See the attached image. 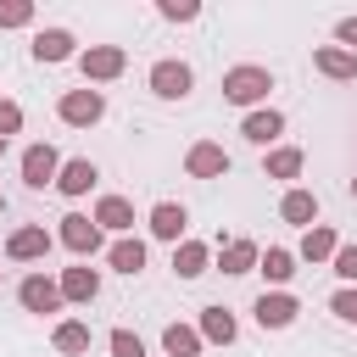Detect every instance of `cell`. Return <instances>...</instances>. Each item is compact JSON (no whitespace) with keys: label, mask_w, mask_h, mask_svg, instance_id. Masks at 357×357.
<instances>
[{"label":"cell","mask_w":357,"mask_h":357,"mask_svg":"<svg viewBox=\"0 0 357 357\" xmlns=\"http://www.w3.org/2000/svg\"><path fill=\"white\" fill-rule=\"evenodd\" d=\"M50 245H56V234H50L45 223H22V229H11L6 257H11V262H39V257H50Z\"/></svg>","instance_id":"5"},{"label":"cell","mask_w":357,"mask_h":357,"mask_svg":"<svg viewBox=\"0 0 357 357\" xmlns=\"http://www.w3.org/2000/svg\"><path fill=\"white\" fill-rule=\"evenodd\" d=\"M56 117H61L67 128H89V123L106 117V95L89 89V84H84V89H67V95L56 100Z\"/></svg>","instance_id":"2"},{"label":"cell","mask_w":357,"mask_h":357,"mask_svg":"<svg viewBox=\"0 0 357 357\" xmlns=\"http://www.w3.org/2000/svg\"><path fill=\"white\" fill-rule=\"evenodd\" d=\"M95 178H100V167H95L89 156H67L61 173H56V190H61V195H84Z\"/></svg>","instance_id":"16"},{"label":"cell","mask_w":357,"mask_h":357,"mask_svg":"<svg viewBox=\"0 0 357 357\" xmlns=\"http://www.w3.org/2000/svg\"><path fill=\"white\" fill-rule=\"evenodd\" d=\"M234 335H240V324H234L229 307H201V340H212V346H234Z\"/></svg>","instance_id":"21"},{"label":"cell","mask_w":357,"mask_h":357,"mask_svg":"<svg viewBox=\"0 0 357 357\" xmlns=\"http://www.w3.org/2000/svg\"><path fill=\"white\" fill-rule=\"evenodd\" d=\"M257 257H262V251H257V240H223V245H218V268H223L229 279L251 273V268H257Z\"/></svg>","instance_id":"18"},{"label":"cell","mask_w":357,"mask_h":357,"mask_svg":"<svg viewBox=\"0 0 357 357\" xmlns=\"http://www.w3.org/2000/svg\"><path fill=\"white\" fill-rule=\"evenodd\" d=\"M56 173H61V156H56V145H28L22 151V184L28 190H45V184H56Z\"/></svg>","instance_id":"7"},{"label":"cell","mask_w":357,"mask_h":357,"mask_svg":"<svg viewBox=\"0 0 357 357\" xmlns=\"http://www.w3.org/2000/svg\"><path fill=\"white\" fill-rule=\"evenodd\" d=\"M351 201H357V178H351Z\"/></svg>","instance_id":"36"},{"label":"cell","mask_w":357,"mask_h":357,"mask_svg":"<svg viewBox=\"0 0 357 357\" xmlns=\"http://www.w3.org/2000/svg\"><path fill=\"white\" fill-rule=\"evenodd\" d=\"M301 162H307V156H301L296 145H279V151H268L262 173H268V178H301Z\"/></svg>","instance_id":"27"},{"label":"cell","mask_w":357,"mask_h":357,"mask_svg":"<svg viewBox=\"0 0 357 357\" xmlns=\"http://www.w3.org/2000/svg\"><path fill=\"white\" fill-rule=\"evenodd\" d=\"M78 67H84V84H112V78H123L128 50L123 45H89V50H78Z\"/></svg>","instance_id":"3"},{"label":"cell","mask_w":357,"mask_h":357,"mask_svg":"<svg viewBox=\"0 0 357 357\" xmlns=\"http://www.w3.org/2000/svg\"><path fill=\"white\" fill-rule=\"evenodd\" d=\"M0 273H6V268H0Z\"/></svg>","instance_id":"38"},{"label":"cell","mask_w":357,"mask_h":357,"mask_svg":"<svg viewBox=\"0 0 357 357\" xmlns=\"http://www.w3.org/2000/svg\"><path fill=\"white\" fill-rule=\"evenodd\" d=\"M279 218H284V223H296V229H312V223H318V195H312V190H284Z\"/></svg>","instance_id":"19"},{"label":"cell","mask_w":357,"mask_h":357,"mask_svg":"<svg viewBox=\"0 0 357 357\" xmlns=\"http://www.w3.org/2000/svg\"><path fill=\"white\" fill-rule=\"evenodd\" d=\"M6 145H11V139H0V156H6Z\"/></svg>","instance_id":"35"},{"label":"cell","mask_w":357,"mask_h":357,"mask_svg":"<svg viewBox=\"0 0 357 357\" xmlns=\"http://www.w3.org/2000/svg\"><path fill=\"white\" fill-rule=\"evenodd\" d=\"M184 173H190V178H223V173H229V151H223L218 139H195L190 156H184Z\"/></svg>","instance_id":"10"},{"label":"cell","mask_w":357,"mask_h":357,"mask_svg":"<svg viewBox=\"0 0 357 357\" xmlns=\"http://www.w3.org/2000/svg\"><path fill=\"white\" fill-rule=\"evenodd\" d=\"M61 301H95L100 296V273L89 268V262H78V268H61Z\"/></svg>","instance_id":"14"},{"label":"cell","mask_w":357,"mask_h":357,"mask_svg":"<svg viewBox=\"0 0 357 357\" xmlns=\"http://www.w3.org/2000/svg\"><path fill=\"white\" fill-rule=\"evenodd\" d=\"M151 95L156 100H184L190 89H195V73H190V61H173V56H162L156 67H151Z\"/></svg>","instance_id":"4"},{"label":"cell","mask_w":357,"mask_h":357,"mask_svg":"<svg viewBox=\"0 0 357 357\" xmlns=\"http://www.w3.org/2000/svg\"><path fill=\"white\" fill-rule=\"evenodd\" d=\"M296 312H301V301H296L290 290H262V296H257V307H251V318H257L262 329H290V324H296Z\"/></svg>","instance_id":"6"},{"label":"cell","mask_w":357,"mask_h":357,"mask_svg":"<svg viewBox=\"0 0 357 357\" xmlns=\"http://www.w3.org/2000/svg\"><path fill=\"white\" fill-rule=\"evenodd\" d=\"M0 212H6V195H0Z\"/></svg>","instance_id":"37"},{"label":"cell","mask_w":357,"mask_h":357,"mask_svg":"<svg viewBox=\"0 0 357 357\" xmlns=\"http://www.w3.org/2000/svg\"><path fill=\"white\" fill-rule=\"evenodd\" d=\"M50 340H56V351H61V357H78V351H89V324H78V318H61Z\"/></svg>","instance_id":"26"},{"label":"cell","mask_w":357,"mask_h":357,"mask_svg":"<svg viewBox=\"0 0 357 357\" xmlns=\"http://www.w3.org/2000/svg\"><path fill=\"white\" fill-rule=\"evenodd\" d=\"M268 89H273V73L268 67H257V61H240V67H229L223 73V100L229 106H262L268 100Z\"/></svg>","instance_id":"1"},{"label":"cell","mask_w":357,"mask_h":357,"mask_svg":"<svg viewBox=\"0 0 357 357\" xmlns=\"http://www.w3.org/2000/svg\"><path fill=\"white\" fill-rule=\"evenodd\" d=\"M206 262H212V251H206L201 240H178V245H173V273H178V279H201Z\"/></svg>","instance_id":"23"},{"label":"cell","mask_w":357,"mask_h":357,"mask_svg":"<svg viewBox=\"0 0 357 357\" xmlns=\"http://www.w3.org/2000/svg\"><path fill=\"white\" fill-rule=\"evenodd\" d=\"M335 39H340V50L357 56V17H340V22H335Z\"/></svg>","instance_id":"34"},{"label":"cell","mask_w":357,"mask_h":357,"mask_svg":"<svg viewBox=\"0 0 357 357\" xmlns=\"http://www.w3.org/2000/svg\"><path fill=\"white\" fill-rule=\"evenodd\" d=\"M11 134H22V106L0 100V139H11Z\"/></svg>","instance_id":"33"},{"label":"cell","mask_w":357,"mask_h":357,"mask_svg":"<svg viewBox=\"0 0 357 357\" xmlns=\"http://www.w3.org/2000/svg\"><path fill=\"white\" fill-rule=\"evenodd\" d=\"M156 11H162L167 22H195V17H201L195 0H156Z\"/></svg>","instance_id":"31"},{"label":"cell","mask_w":357,"mask_h":357,"mask_svg":"<svg viewBox=\"0 0 357 357\" xmlns=\"http://www.w3.org/2000/svg\"><path fill=\"white\" fill-rule=\"evenodd\" d=\"M17 301L28 307V312H61L67 301H61V284L50 279V273H28L22 284H17Z\"/></svg>","instance_id":"9"},{"label":"cell","mask_w":357,"mask_h":357,"mask_svg":"<svg viewBox=\"0 0 357 357\" xmlns=\"http://www.w3.org/2000/svg\"><path fill=\"white\" fill-rule=\"evenodd\" d=\"M329 312H335L340 324H357V284H346V290H335V296H329Z\"/></svg>","instance_id":"30"},{"label":"cell","mask_w":357,"mask_h":357,"mask_svg":"<svg viewBox=\"0 0 357 357\" xmlns=\"http://www.w3.org/2000/svg\"><path fill=\"white\" fill-rule=\"evenodd\" d=\"M257 273H262L268 284H284V279L296 273V251H284V245H268V251L257 257Z\"/></svg>","instance_id":"25"},{"label":"cell","mask_w":357,"mask_h":357,"mask_svg":"<svg viewBox=\"0 0 357 357\" xmlns=\"http://www.w3.org/2000/svg\"><path fill=\"white\" fill-rule=\"evenodd\" d=\"M95 229H100V234H106V229H112V234H128V229H134V206H128L123 195H100V201H95Z\"/></svg>","instance_id":"17"},{"label":"cell","mask_w":357,"mask_h":357,"mask_svg":"<svg viewBox=\"0 0 357 357\" xmlns=\"http://www.w3.org/2000/svg\"><path fill=\"white\" fill-rule=\"evenodd\" d=\"M73 56H78V39H73L67 28H39V33H33V61L56 67V61H73Z\"/></svg>","instance_id":"11"},{"label":"cell","mask_w":357,"mask_h":357,"mask_svg":"<svg viewBox=\"0 0 357 357\" xmlns=\"http://www.w3.org/2000/svg\"><path fill=\"white\" fill-rule=\"evenodd\" d=\"M106 262H112L117 273H128V279H134V273L145 268V240H134V234H117V240L106 245Z\"/></svg>","instance_id":"20"},{"label":"cell","mask_w":357,"mask_h":357,"mask_svg":"<svg viewBox=\"0 0 357 357\" xmlns=\"http://www.w3.org/2000/svg\"><path fill=\"white\" fill-rule=\"evenodd\" d=\"M329 268H335L346 284H357V245H340V251L329 257Z\"/></svg>","instance_id":"32"},{"label":"cell","mask_w":357,"mask_h":357,"mask_svg":"<svg viewBox=\"0 0 357 357\" xmlns=\"http://www.w3.org/2000/svg\"><path fill=\"white\" fill-rule=\"evenodd\" d=\"M56 240H61L73 257H95V251H100V229H95V218H84V212H67L61 229H56Z\"/></svg>","instance_id":"8"},{"label":"cell","mask_w":357,"mask_h":357,"mask_svg":"<svg viewBox=\"0 0 357 357\" xmlns=\"http://www.w3.org/2000/svg\"><path fill=\"white\" fill-rule=\"evenodd\" d=\"M312 67H318L324 78H335V84H351V78H357V56L340 50V45H318V50H312Z\"/></svg>","instance_id":"15"},{"label":"cell","mask_w":357,"mask_h":357,"mask_svg":"<svg viewBox=\"0 0 357 357\" xmlns=\"http://www.w3.org/2000/svg\"><path fill=\"white\" fill-rule=\"evenodd\" d=\"M201 346H206V340H201V329H190V324H167V329H162V351H167V357H201Z\"/></svg>","instance_id":"24"},{"label":"cell","mask_w":357,"mask_h":357,"mask_svg":"<svg viewBox=\"0 0 357 357\" xmlns=\"http://www.w3.org/2000/svg\"><path fill=\"white\" fill-rule=\"evenodd\" d=\"M340 251V234L329 229V223H312L307 234H301V262H329Z\"/></svg>","instance_id":"22"},{"label":"cell","mask_w":357,"mask_h":357,"mask_svg":"<svg viewBox=\"0 0 357 357\" xmlns=\"http://www.w3.org/2000/svg\"><path fill=\"white\" fill-rule=\"evenodd\" d=\"M106 346H112V357H145V340H139L134 329H112Z\"/></svg>","instance_id":"29"},{"label":"cell","mask_w":357,"mask_h":357,"mask_svg":"<svg viewBox=\"0 0 357 357\" xmlns=\"http://www.w3.org/2000/svg\"><path fill=\"white\" fill-rule=\"evenodd\" d=\"M240 134H245L251 145H273V139L284 134V112H273V106H257V112H245Z\"/></svg>","instance_id":"13"},{"label":"cell","mask_w":357,"mask_h":357,"mask_svg":"<svg viewBox=\"0 0 357 357\" xmlns=\"http://www.w3.org/2000/svg\"><path fill=\"white\" fill-rule=\"evenodd\" d=\"M28 22H33L28 0H0V28H28Z\"/></svg>","instance_id":"28"},{"label":"cell","mask_w":357,"mask_h":357,"mask_svg":"<svg viewBox=\"0 0 357 357\" xmlns=\"http://www.w3.org/2000/svg\"><path fill=\"white\" fill-rule=\"evenodd\" d=\"M184 223H190V212H184L178 201H156V206H151V218H145V229H151L156 240H173V245L184 240Z\"/></svg>","instance_id":"12"}]
</instances>
